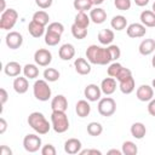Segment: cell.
<instances>
[{
	"label": "cell",
	"mask_w": 155,
	"mask_h": 155,
	"mask_svg": "<svg viewBox=\"0 0 155 155\" xmlns=\"http://www.w3.org/2000/svg\"><path fill=\"white\" fill-rule=\"evenodd\" d=\"M86 58L91 64H97V65H107L113 61L108 47H101L97 45H90L87 47Z\"/></svg>",
	"instance_id": "obj_1"
},
{
	"label": "cell",
	"mask_w": 155,
	"mask_h": 155,
	"mask_svg": "<svg viewBox=\"0 0 155 155\" xmlns=\"http://www.w3.org/2000/svg\"><path fill=\"white\" fill-rule=\"evenodd\" d=\"M28 125L39 134H46L52 125L46 120L42 113L39 111H33L28 116Z\"/></svg>",
	"instance_id": "obj_2"
},
{
	"label": "cell",
	"mask_w": 155,
	"mask_h": 155,
	"mask_svg": "<svg viewBox=\"0 0 155 155\" xmlns=\"http://www.w3.org/2000/svg\"><path fill=\"white\" fill-rule=\"evenodd\" d=\"M51 125L54 132L64 133L69 130V120L65 111H52L51 114Z\"/></svg>",
	"instance_id": "obj_3"
},
{
	"label": "cell",
	"mask_w": 155,
	"mask_h": 155,
	"mask_svg": "<svg viewBox=\"0 0 155 155\" xmlns=\"http://www.w3.org/2000/svg\"><path fill=\"white\" fill-rule=\"evenodd\" d=\"M33 93L34 97L40 102H46L51 98V87L48 86L47 81L44 80H36L33 85Z\"/></svg>",
	"instance_id": "obj_4"
},
{
	"label": "cell",
	"mask_w": 155,
	"mask_h": 155,
	"mask_svg": "<svg viewBox=\"0 0 155 155\" xmlns=\"http://www.w3.org/2000/svg\"><path fill=\"white\" fill-rule=\"evenodd\" d=\"M18 19V12L15 8H6L1 12L0 17V28L2 30H10L15 27Z\"/></svg>",
	"instance_id": "obj_5"
},
{
	"label": "cell",
	"mask_w": 155,
	"mask_h": 155,
	"mask_svg": "<svg viewBox=\"0 0 155 155\" xmlns=\"http://www.w3.org/2000/svg\"><path fill=\"white\" fill-rule=\"evenodd\" d=\"M98 113L102 116H111L114 115V113L116 111V102L111 98V97H104L101 98L98 101V105H97Z\"/></svg>",
	"instance_id": "obj_6"
},
{
	"label": "cell",
	"mask_w": 155,
	"mask_h": 155,
	"mask_svg": "<svg viewBox=\"0 0 155 155\" xmlns=\"http://www.w3.org/2000/svg\"><path fill=\"white\" fill-rule=\"evenodd\" d=\"M23 147L28 153H36L41 148V138L36 134H27L23 138Z\"/></svg>",
	"instance_id": "obj_7"
},
{
	"label": "cell",
	"mask_w": 155,
	"mask_h": 155,
	"mask_svg": "<svg viewBox=\"0 0 155 155\" xmlns=\"http://www.w3.org/2000/svg\"><path fill=\"white\" fill-rule=\"evenodd\" d=\"M34 61L40 67H47L52 62V53L47 48H39L34 53Z\"/></svg>",
	"instance_id": "obj_8"
},
{
	"label": "cell",
	"mask_w": 155,
	"mask_h": 155,
	"mask_svg": "<svg viewBox=\"0 0 155 155\" xmlns=\"http://www.w3.org/2000/svg\"><path fill=\"white\" fill-rule=\"evenodd\" d=\"M5 42L7 45L8 48L11 50H17L22 46L23 44V36L21 33L18 31H10L7 35H6V39H5Z\"/></svg>",
	"instance_id": "obj_9"
},
{
	"label": "cell",
	"mask_w": 155,
	"mask_h": 155,
	"mask_svg": "<svg viewBox=\"0 0 155 155\" xmlns=\"http://www.w3.org/2000/svg\"><path fill=\"white\" fill-rule=\"evenodd\" d=\"M147 33L145 25H143L142 23H131L130 25H127L126 28V34L127 36L132 38V39H137V38H143Z\"/></svg>",
	"instance_id": "obj_10"
},
{
	"label": "cell",
	"mask_w": 155,
	"mask_h": 155,
	"mask_svg": "<svg viewBox=\"0 0 155 155\" xmlns=\"http://www.w3.org/2000/svg\"><path fill=\"white\" fill-rule=\"evenodd\" d=\"M84 94L88 102H97L101 99V94H102L101 86H97L94 84H90L85 87Z\"/></svg>",
	"instance_id": "obj_11"
},
{
	"label": "cell",
	"mask_w": 155,
	"mask_h": 155,
	"mask_svg": "<svg viewBox=\"0 0 155 155\" xmlns=\"http://www.w3.org/2000/svg\"><path fill=\"white\" fill-rule=\"evenodd\" d=\"M136 96L140 102H149L154 97V88L149 85H140L136 91Z\"/></svg>",
	"instance_id": "obj_12"
},
{
	"label": "cell",
	"mask_w": 155,
	"mask_h": 155,
	"mask_svg": "<svg viewBox=\"0 0 155 155\" xmlns=\"http://www.w3.org/2000/svg\"><path fill=\"white\" fill-rule=\"evenodd\" d=\"M52 111H65L68 109V101L63 94H57L51 101Z\"/></svg>",
	"instance_id": "obj_13"
},
{
	"label": "cell",
	"mask_w": 155,
	"mask_h": 155,
	"mask_svg": "<svg viewBox=\"0 0 155 155\" xmlns=\"http://www.w3.org/2000/svg\"><path fill=\"white\" fill-rule=\"evenodd\" d=\"M81 142L78 138H69L64 143V151L69 155H75L79 154L81 150Z\"/></svg>",
	"instance_id": "obj_14"
},
{
	"label": "cell",
	"mask_w": 155,
	"mask_h": 155,
	"mask_svg": "<svg viewBox=\"0 0 155 155\" xmlns=\"http://www.w3.org/2000/svg\"><path fill=\"white\" fill-rule=\"evenodd\" d=\"M74 67H75V70L78 74L80 75H87L91 73V63L88 61H86L85 58H76L74 61Z\"/></svg>",
	"instance_id": "obj_15"
},
{
	"label": "cell",
	"mask_w": 155,
	"mask_h": 155,
	"mask_svg": "<svg viewBox=\"0 0 155 155\" xmlns=\"http://www.w3.org/2000/svg\"><path fill=\"white\" fill-rule=\"evenodd\" d=\"M101 90L107 96L113 94L115 92V90H116V79L111 78V76L103 79L102 82H101Z\"/></svg>",
	"instance_id": "obj_16"
},
{
	"label": "cell",
	"mask_w": 155,
	"mask_h": 155,
	"mask_svg": "<svg viewBox=\"0 0 155 155\" xmlns=\"http://www.w3.org/2000/svg\"><path fill=\"white\" fill-rule=\"evenodd\" d=\"M138 51L140 54L143 56H149L155 51V40L154 39H144L139 46H138Z\"/></svg>",
	"instance_id": "obj_17"
},
{
	"label": "cell",
	"mask_w": 155,
	"mask_h": 155,
	"mask_svg": "<svg viewBox=\"0 0 155 155\" xmlns=\"http://www.w3.org/2000/svg\"><path fill=\"white\" fill-rule=\"evenodd\" d=\"M90 18L93 23L96 24H102L103 22H105L107 19V12L104 11V8L102 7H96V8H91L90 11Z\"/></svg>",
	"instance_id": "obj_18"
},
{
	"label": "cell",
	"mask_w": 155,
	"mask_h": 155,
	"mask_svg": "<svg viewBox=\"0 0 155 155\" xmlns=\"http://www.w3.org/2000/svg\"><path fill=\"white\" fill-rule=\"evenodd\" d=\"M119 87H120V91L122 93H125V94L132 93L134 91V88H136V82H134L133 76L131 75V76H128V78L119 81Z\"/></svg>",
	"instance_id": "obj_19"
},
{
	"label": "cell",
	"mask_w": 155,
	"mask_h": 155,
	"mask_svg": "<svg viewBox=\"0 0 155 155\" xmlns=\"http://www.w3.org/2000/svg\"><path fill=\"white\" fill-rule=\"evenodd\" d=\"M59 58L63 61H70L71 58H74L75 56V47L71 44H64L61 46L59 51H58Z\"/></svg>",
	"instance_id": "obj_20"
},
{
	"label": "cell",
	"mask_w": 155,
	"mask_h": 155,
	"mask_svg": "<svg viewBox=\"0 0 155 155\" xmlns=\"http://www.w3.org/2000/svg\"><path fill=\"white\" fill-rule=\"evenodd\" d=\"M29 88V82H28V79L27 78H23V76H16V79L13 80V90L19 93V94H23L28 91Z\"/></svg>",
	"instance_id": "obj_21"
},
{
	"label": "cell",
	"mask_w": 155,
	"mask_h": 155,
	"mask_svg": "<svg viewBox=\"0 0 155 155\" xmlns=\"http://www.w3.org/2000/svg\"><path fill=\"white\" fill-rule=\"evenodd\" d=\"M22 71V67L18 62H8L6 63V65L4 67V73L7 75V76H11V78H16V76H19Z\"/></svg>",
	"instance_id": "obj_22"
},
{
	"label": "cell",
	"mask_w": 155,
	"mask_h": 155,
	"mask_svg": "<svg viewBox=\"0 0 155 155\" xmlns=\"http://www.w3.org/2000/svg\"><path fill=\"white\" fill-rule=\"evenodd\" d=\"M139 19H140V23L145 27H149V28L155 27V12L150 10H144L140 13Z\"/></svg>",
	"instance_id": "obj_23"
},
{
	"label": "cell",
	"mask_w": 155,
	"mask_h": 155,
	"mask_svg": "<svg viewBox=\"0 0 155 155\" xmlns=\"http://www.w3.org/2000/svg\"><path fill=\"white\" fill-rule=\"evenodd\" d=\"M75 111L78 114V116L80 117H86L88 116V114L91 113V105L85 99H80L78 101L76 105H75Z\"/></svg>",
	"instance_id": "obj_24"
},
{
	"label": "cell",
	"mask_w": 155,
	"mask_h": 155,
	"mask_svg": "<svg viewBox=\"0 0 155 155\" xmlns=\"http://www.w3.org/2000/svg\"><path fill=\"white\" fill-rule=\"evenodd\" d=\"M28 31L33 38H40L45 34V25H41L40 23L31 19L28 25Z\"/></svg>",
	"instance_id": "obj_25"
},
{
	"label": "cell",
	"mask_w": 155,
	"mask_h": 155,
	"mask_svg": "<svg viewBox=\"0 0 155 155\" xmlns=\"http://www.w3.org/2000/svg\"><path fill=\"white\" fill-rule=\"evenodd\" d=\"M110 25L113 29L120 31V30H124L125 28H127V19L125 16L122 15H116L111 18L110 21Z\"/></svg>",
	"instance_id": "obj_26"
},
{
	"label": "cell",
	"mask_w": 155,
	"mask_h": 155,
	"mask_svg": "<svg viewBox=\"0 0 155 155\" xmlns=\"http://www.w3.org/2000/svg\"><path fill=\"white\" fill-rule=\"evenodd\" d=\"M114 38H115V35L111 29H102L98 33V41L102 45H110L113 42Z\"/></svg>",
	"instance_id": "obj_27"
},
{
	"label": "cell",
	"mask_w": 155,
	"mask_h": 155,
	"mask_svg": "<svg viewBox=\"0 0 155 155\" xmlns=\"http://www.w3.org/2000/svg\"><path fill=\"white\" fill-rule=\"evenodd\" d=\"M130 131H131L132 137H134L136 139H142L147 133V127L142 122H134V124H132Z\"/></svg>",
	"instance_id": "obj_28"
},
{
	"label": "cell",
	"mask_w": 155,
	"mask_h": 155,
	"mask_svg": "<svg viewBox=\"0 0 155 155\" xmlns=\"http://www.w3.org/2000/svg\"><path fill=\"white\" fill-rule=\"evenodd\" d=\"M90 22H91L90 16H87V13L84 11H79L75 16V19H74V23L79 27H82V28H87L90 25Z\"/></svg>",
	"instance_id": "obj_29"
},
{
	"label": "cell",
	"mask_w": 155,
	"mask_h": 155,
	"mask_svg": "<svg viewBox=\"0 0 155 155\" xmlns=\"http://www.w3.org/2000/svg\"><path fill=\"white\" fill-rule=\"evenodd\" d=\"M23 74L27 79H35L39 76V68L35 64H25L23 67Z\"/></svg>",
	"instance_id": "obj_30"
},
{
	"label": "cell",
	"mask_w": 155,
	"mask_h": 155,
	"mask_svg": "<svg viewBox=\"0 0 155 155\" xmlns=\"http://www.w3.org/2000/svg\"><path fill=\"white\" fill-rule=\"evenodd\" d=\"M33 21L40 23L41 25H47L48 24V21H50V16L46 11L44 10H40V11H36L34 15H33Z\"/></svg>",
	"instance_id": "obj_31"
},
{
	"label": "cell",
	"mask_w": 155,
	"mask_h": 155,
	"mask_svg": "<svg viewBox=\"0 0 155 155\" xmlns=\"http://www.w3.org/2000/svg\"><path fill=\"white\" fill-rule=\"evenodd\" d=\"M61 36H62V35H59V34H57V33L46 30V33H45V42H46V45H48V46H56V45H58V42L61 41Z\"/></svg>",
	"instance_id": "obj_32"
},
{
	"label": "cell",
	"mask_w": 155,
	"mask_h": 155,
	"mask_svg": "<svg viewBox=\"0 0 155 155\" xmlns=\"http://www.w3.org/2000/svg\"><path fill=\"white\" fill-rule=\"evenodd\" d=\"M59 76H61L59 71H58L57 69H54V68H46V69L44 70V79H45L46 81H48V82H54V81H57V80L59 79Z\"/></svg>",
	"instance_id": "obj_33"
},
{
	"label": "cell",
	"mask_w": 155,
	"mask_h": 155,
	"mask_svg": "<svg viewBox=\"0 0 155 155\" xmlns=\"http://www.w3.org/2000/svg\"><path fill=\"white\" fill-rule=\"evenodd\" d=\"M103 132V126L99 124V122H96V121H92L87 125V133L92 137H97V136H101Z\"/></svg>",
	"instance_id": "obj_34"
},
{
	"label": "cell",
	"mask_w": 155,
	"mask_h": 155,
	"mask_svg": "<svg viewBox=\"0 0 155 155\" xmlns=\"http://www.w3.org/2000/svg\"><path fill=\"white\" fill-rule=\"evenodd\" d=\"M73 5H74V8H75L78 12H79V11L86 12V11L91 10L92 6H93V4H92L91 0H74Z\"/></svg>",
	"instance_id": "obj_35"
},
{
	"label": "cell",
	"mask_w": 155,
	"mask_h": 155,
	"mask_svg": "<svg viewBox=\"0 0 155 155\" xmlns=\"http://www.w3.org/2000/svg\"><path fill=\"white\" fill-rule=\"evenodd\" d=\"M71 34L78 40L85 39L87 36V28H82V27H79L75 23H73L71 24Z\"/></svg>",
	"instance_id": "obj_36"
},
{
	"label": "cell",
	"mask_w": 155,
	"mask_h": 155,
	"mask_svg": "<svg viewBox=\"0 0 155 155\" xmlns=\"http://www.w3.org/2000/svg\"><path fill=\"white\" fill-rule=\"evenodd\" d=\"M121 150H122V154H125V155H136V154L138 153L137 145H136L133 142H131V140L124 142Z\"/></svg>",
	"instance_id": "obj_37"
},
{
	"label": "cell",
	"mask_w": 155,
	"mask_h": 155,
	"mask_svg": "<svg viewBox=\"0 0 155 155\" xmlns=\"http://www.w3.org/2000/svg\"><path fill=\"white\" fill-rule=\"evenodd\" d=\"M122 64H120V63H117V62H114V63H111L109 67H108V75L109 76H111V78H115L116 79V76L120 74V71L122 70Z\"/></svg>",
	"instance_id": "obj_38"
},
{
	"label": "cell",
	"mask_w": 155,
	"mask_h": 155,
	"mask_svg": "<svg viewBox=\"0 0 155 155\" xmlns=\"http://www.w3.org/2000/svg\"><path fill=\"white\" fill-rule=\"evenodd\" d=\"M46 30L53 31V33H57V34L62 35L63 31H64V25H63L62 23H59V22H52V23L48 24V27H47Z\"/></svg>",
	"instance_id": "obj_39"
},
{
	"label": "cell",
	"mask_w": 155,
	"mask_h": 155,
	"mask_svg": "<svg viewBox=\"0 0 155 155\" xmlns=\"http://www.w3.org/2000/svg\"><path fill=\"white\" fill-rule=\"evenodd\" d=\"M114 5L120 11H127L131 8V0H114Z\"/></svg>",
	"instance_id": "obj_40"
},
{
	"label": "cell",
	"mask_w": 155,
	"mask_h": 155,
	"mask_svg": "<svg viewBox=\"0 0 155 155\" xmlns=\"http://www.w3.org/2000/svg\"><path fill=\"white\" fill-rule=\"evenodd\" d=\"M108 50H109V53H110V57L113 61H116L117 58H120L121 56V51H120V47L117 45H108Z\"/></svg>",
	"instance_id": "obj_41"
},
{
	"label": "cell",
	"mask_w": 155,
	"mask_h": 155,
	"mask_svg": "<svg viewBox=\"0 0 155 155\" xmlns=\"http://www.w3.org/2000/svg\"><path fill=\"white\" fill-rule=\"evenodd\" d=\"M56 148L52 144H46L41 148V154L42 155H56Z\"/></svg>",
	"instance_id": "obj_42"
},
{
	"label": "cell",
	"mask_w": 155,
	"mask_h": 155,
	"mask_svg": "<svg viewBox=\"0 0 155 155\" xmlns=\"http://www.w3.org/2000/svg\"><path fill=\"white\" fill-rule=\"evenodd\" d=\"M132 75V71L128 69V68H122V70L120 71V74L116 76V80L117 81H121V80H124V79H126V78H128V76H131Z\"/></svg>",
	"instance_id": "obj_43"
},
{
	"label": "cell",
	"mask_w": 155,
	"mask_h": 155,
	"mask_svg": "<svg viewBox=\"0 0 155 155\" xmlns=\"http://www.w3.org/2000/svg\"><path fill=\"white\" fill-rule=\"evenodd\" d=\"M52 1H53V0H35V4H36V5H38L40 8L45 10V8L51 7Z\"/></svg>",
	"instance_id": "obj_44"
},
{
	"label": "cell",
	"mask_w": 155,
	"mask_h": 155,
	"mask_svg": "<svg viewBox=\"0 0 155 155\" xmlns=\"http://www.w3.org/2000/svg\"><path fill=\"white\" fill-rule=\"evenodd\" d=\"M7 98H8V94H7L6 90L4 87H1L0 88V103H1V105H4L7 102Z\"/></svg>",
	"instance_id": "obj_45"
},
{
	"label": "cell",
	"mask_w": 155,
	"mask_h": 155,
	"mask_svg": "<svg viewBox=\"0 0 155 155\" xmlns=\"http://www.w3.org/2000/svg\"><path fill=\"white\" fill-rule=\"evenodd\" d=\"M80 155H92V154H94V155H101L102 154V151H99V150H97V149H85V150H80V153H79Z\"/></svg>",
	"instance_id": "obj_46"
},
{
	"label": "cell",
	"mask_w": 155,
	"mask_h": 155,
	"mask_svg": "<svg viewBox=\"0 0 155 155\" xmlns=\"http://www.w3.org/2000/svg\"><path fill=\"white\" fill-rule=\"evenodd\" d=\"M148 113H149L151 116H155V98H153L151 101H149V104H148Z\"/></svg>",
	"instance_id": "obj_47"
},
{
	"label": "cell",
	"mask_w": 155,
	"mask_h": 155,
	"mask_svg": "<svg viewBox=\"0 0 155 155\" xmlns=\"http://www.w3.org/2000/svg\"><path fill=\"white\" fill-rule=\"evenodd\" d=\"M0 155H12V150L6 145H1L0 147Z\"/></svg>",
	"instance_id": "obj_48"
},
{
	"label": "cell",
	"mask_w": 155,
	"mask_h": 155,
	"mask_svg": "<svg viewBox=\"0 0 155 155\" xmlns=\"http://www.w3.org/2000/svg\"><path fill=\"white\" fill-rule=\"evenodd\" d=\"M6 128H7V122H6V120L4 117H1L0 119V134L5 133Z\"/></svg>",
	"instance_id": "obj_49"
},
{
	"label": "cell",
	"mask_w": 155,
	"mask_h": 155,
	"mask_svg": "<svg viewBox=\"0 0 155 155\" xmlns=\"http://www.w3.org/2000/svg\"><path fill=\"white\" fill-rule=\"evenodd\" d=\"M134 4L137 6H139V7H143V6L149 4V0H134Z\"/></svg>",
	"instance_id": "obj_50"
},
{
	"label": "cell",
	"mask_w": 155,
	"mask_h": 155,
	"mask_svg": "<svg viewBox=\"0 0 155 155\" xmlns=\"http://www.w3.org/2000/svg\"><path fill=\"white\" fill-rule=\"evenodd\" d=\"M108 154H109V155H111V154H115V155H121V154H122V150H117V149H110V150L108 151Z\"/></svg>",
	"instance_id": "obj_51"
},
{
	"label": "cell",
	"mask_w": 155,
	"mask_h": 155,
	"mask_svg": "<svg viewBox=\"0 0 155 155\" xmlns=\"http://www.w3.org/2000/svg\"><path fill=\"white\" fill-rule=\"evenodd\" d=\"M91 1H92V4L96 5V6H98V5H101V4L104 2V0H91Z\"/></svg>",
	"instance_id": "obj_52"
},
{
	"label": "cell",
	"mask_w": 155,
	"mask_h": 155,
	"mask_svg": "<svg viewBox=\"0 0 155 155\" xmlns=\"http://www.w3.org/2000/svg\"><path fill=\"white\" fill-rule=\"evenodd\" d=\"M0 2H1V8H0V11L1 12H4L6 8H5V0H0Z\"/></svg>",
	"instance_id": "obj_53"
},
{
	"label": "cell",
	"mask_w": 155,
	"mask_h": 155,
	"mask_svg": "<svg viewBox=\"0 0 155 155\" xmlns=\"http://www.w3.org/2000/svg\"><path fill=\"white\" fill-rule=\"evenodd\" d=\"M151 65L155 68V54H154V57H153V59H151Z\"/></svg>",
	"instance_id": "obj_54"
},
{
	"label": "cell",
	"mask_w": 155,
	"mask_h": 155,
	"mask_svg": "<svg viewBox=\"0 0 155 155\" xmlns=\"http://www.w3.org/2000/svg\"><path fill=\"white\" fill-rule=\"evenodd\" d=\"M151 86H153V88H155V79L153 80V82H151Z\"/></svg>",
	"instance_id": "obj_55"
},
{
	"label": "cell",
	"mask_w": 155,
	"mask_h": 155,
	"mask_svg": "<svg viewBox=\"0 0 155 155\" xmlns=\"http://www.w3.org/2000/svg\"><path fill=\"white\" fill-rule=\"evenodd\" d=\"M151 10H153V12H155V2L153 4V8H151Z\"/></svg>",
	"instance_id": "obj_56"
}]
</instances>
